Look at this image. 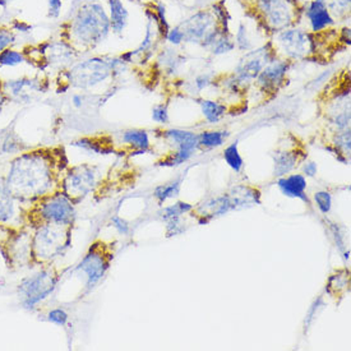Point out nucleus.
Segmentation results:
<instances>
[{
  "mask_svg": "<svg viewBox=\"0 0 351 351\" xmlns=\"http://www.w3.org/2000/svg\"><path fill=\"white\" fill-rule=\"evenodd\" d=\"M69 160L63 145L28 148L10 160L5 180L19 204L34 202L62 191V180Z\"/></svg>",
  "mask_w": 351,
  "mask_h": 351,
  "instance_id": "nucleus-1",
  "label": "nucleus"
},
{
  "mask_svg": "<svg viewBox=\"0 0 351 351\" xmlns=\"http://www.w3.org/2000/svg\"><path fill=\"white\" fill-rule=\"evenodd\" d=\"M110 19L101 1L88 0L60 27V38L78 54L90 53L110 35Z\"/></svg>",
  "mask_w": 351,
  "mask_h": 351,
  "instance_id": "nucleus-2",
  "label": "nucleus"
},
{
  "mask_svg": "<svg viewBox=\"0 0 351 351\" xmlns=\"http://www.w3.org/2000/svg\"><path fill=\"white\" fill-rule=\"evenodd\" d=\"M125 63L119 56H93L71 65L64 71L58 72L56 82L58 93L71 87L80 90H88L105 82L111 77H117L127 69Z\"/></svg>",
  "mask_w": 351,
  "mask_h": 351,
  "instance_id": "nucleus-3",
  "label": "nucleus"
},
{
  "mask_svg": "<svg viewBox=\"0 0 351 351\" xmlns=\"http://www.w3.org/2000/svg\"><path fill=\"white\" fill-rule=\"evenodd\" d=\"M75 206L62 191L21 204L19 223L31 230L45 225H74Z\"/></svg>",
  "mask_w": 351,
  "mask_h": 351,
  "instance_id": "nucleus-4",
  "label": "nucleus"
},
{
  "mask_svg": "<svg viewBox=\"0 0 351 351\" xmlns=\"http://www.w3.org/2000/svg\"><path fill=\"white\" fill-rule=\"evenodd\" d=\"M73 225H45L32 230L28 269L47 267L72 245Z\"/></svg>",
  "mask_w": 351,
  "mask_h": 351,
  "instance_id": "nucleus-5",
  "label": "nucleus"
},
{
  "mask_svg": "<svg viewBox=\"0 0 351 351\" xmlns=\"http://www.w3.org/2000/svg\"><path fill=\"white\" fill-rule=\"evenodd\" d=\"M304 5L300 0H253L250 13L271 38L285 28L298 26L303 19Z\"/></svg>",
  "mask_w": 351,
  "mask_h": 351,
  "instance_id": "nucleus-6",
  "label": "nucleus"
},
{
  "mask_svg": "<svg viewBox=\"0 0 351 351\" xmlns=\"http://www.w3.org/2000/svg\"><path fill=\"white\" fill-rule=\"evenodd\" d=\"M278 58L289 62L313 59L319 53V37L305 28H285L269 38Z\"/></svg>",
  "mask_w": 351,
  "mask_h": 351,
  "instance_id": "nucleus-7",
  "label": "nucleus"
},
{
  "mask_svg": "<svg viewBox=\"0 0 351 351\" xmlns=\"http://www.w3.org/2000/svg\"><path fill=\"white\" fill-rule=\"evenodd\" d=\"M69 268L58 265L36 268V271L22 278L17 287L19 300L25 308L32 309L56 291V287Z\"/></svg>",
  "mask_w": 351,
  "mask_h": 351,
  "instance_id": "nucleus-8",
  "label": "nucleus"
},
{
  "mask_svg": "<svg viewBox=\"0 0 351 351\" xmlns=\"http://www.w3.org/2000/svg\"><path fill=\"white\" fill-rule=\"evenodd\" d=\"M32 230L23 225L0 226V254L12 272L28 269Z\"/></svg>",
  "mask_w": 351,
  "mask_h": 351,
  "instance_id": "nucleus-9",
  "label": "nucleus"
},
{
  "mask_svg": "<svg viewBox=\"0 0 351 351\" xmlns=\"http://www.w3.org/2000/svg\"><path fill=\"white\" fill-rule=\"evenodd\" d=\"M27 59L28 64L34 65L40 71L58 69V72L64 71L73 65L78 58V53L64 40L54 43H45L37 47H28L22 50Z\"/></svg>",
  "mask_w": 351,
  "mask_h": 351,
  "instance_id": "nucleus-10",
  "label": "nucleus"
},
{
  "mask_svg": "<svg viewBox=\"0 0 351 351\" xmlns=\"http://www.w3.org/2000/svg\"><path fill=\"white\" fill-rule=\"evenodd\" d=\"M179 27L184 34V43L199 45L204 49H210L222 32L230 31V28L221 26L211 8L195 12L191 17L184 19Z\"/></svg>",
  "mask_w": 351,
  "mask_h": 351,
  "instance_id": "nucleus-11",
  "label": "nucleus"
},
{
  "mask_svg": "<svg viewBox=\"0 0 351 351\" xmlns=\"http://www.w3.org/2000/svg\"><path fill=\"white\" fill-rule=\"evenodd\" d=\"M115 256V243L97 239L93 241L84 259L75 267V274L84 276V287L93 289L110 267Z\"/></svg>",
  "mask_w": 351,
  "mask_h": 351,
  "instance_id": "nucleus-12",
  "label": "nucleus"
},
{
  "mask_svg": "<svg viewBox=\"0 0 351 351\" xmlns=\"http://www.w3.org/2000/svg\"><path fill=\"white\" fill-rule=\"evenodd\" d=\"M275 56L276 54L274 51L271 40H268L262 47L252 49L250 51L244 53V56H241L239 63L234 69V74L243 84L248 86L256 81L265 65L268 64Z\"/></svg>",
  "mask_w": 351,
  "mask_h": 351,
  "instance_id": "nucleus-13",
  "label": "nucleus"
},
{
  "mask_svg": "<svg viewBox=\"0 0 351 351\" xmlns=\"http://www.w3.org/2000/svg\"><path fill=\"white\" fill-rule=\"evenodd\" d=\"M47 87V80L43 77H19L3 81V88L10 101L28 102L38 93H45Z\"/></svg>",
  "mask_w": 351,
  "mask_h": 351,
  "instance_id": "nucleus-14",
  "label": "nucleus"
},
{
  "mask_svg": "<svg viewBox=\"0 0 351 351\" xmlns=\"http://www.w3.org/2000/svg\"><path fill=\"white\" fill-rule=\"evenodd\" d=\"M291 66V62L275 56L256 78V84L262 93H278V90L285 84L287 74Z\"/></svg>",
  "mask_w": 351,
  "mask_h": 351,
  "instance_id": "nucleus-15",
  "label": "nucleus"
},
{
  "mask_svg": "<svg viewBox=\"0 0 351 351\" xmlns=\"http://www.w3.org/2000/svg\"><path fill=\"white\" fill-rule=\"evenodd\" d=\"M303 17L308 22V31L315 35H321L337 25L324 0H309L304 5Z\"/></svg>",
  "mask_w": 351,
  "mask_h": 351,
  "instance_id": "nucleus-16",
  "label": "nucleus"
},
{
  "mask_svg": "<svg viewBox=\"0 0 351 351\" xmlns=\"http://www.w3.org/2000/svg\"><path fill=\"white\" fill-rule=\"evenodd\" d=\"M21 204L14 198L4 174H0V226L19 225Z\"/></svg>",
  "mask_w": 351,
  "mask_h": 351,
  "instance_id": "nucleus-17",
  "label": "nucleus"
},
{
  "mask_svg": "<svg viewBox=\"0 0 351 351\" xmlns=\"http://www.w3.org/2000/svg\"><path fill=\"white\" fill-rule=\"evenodd\" d=\"M106 3L109 8L108 13L110 19L111 32L121 36L130 23V12L121 0H106Z\"/></svg>",
  "mask_w": 351,
  "mask_h": 351,
  "instance_id": "nucleus-18",
  "label": "nucleus"
},
{
  "mask_svg": "<svg viewBox=\"0 0 351 351\" xmlns=\"http://www.w3.org/2000/svg\"><path fill=\"white\" fill-rule=\"evenodd\" d=\"M278 184L280 189L282 191V193L287 194L289 197L300 198L305 202H308V197L304 193L305 188H306V180H305L304 176L295 174V176L282 178L278 180Z\"/></svg>",
  "mask_w": 351,
  "mask_h": 351,
  "instance_id": "nucleus-19",
  "label": "nucleus"
},
{
  "mask_svg": "<svg viewBox=\"0 0 351 351\" xmlns=\"http://www.w3.org/2000/svg\"><path fill=\"white\" fill-rule=\"evenodd\" d=\"M164 136L174 142L178 148H184L194 152L195 148L199 146L198 136L192 132L182 130H170L164 132Z\"/></svg>",
  "mask_w": 351,
  "mask_h": 351,
  "instance_id": "nucleus-20",
  "label": "nucleus"
},
{
  "mask_svg": "<svg viewBox=\"0 0 351 351\" xmlns=\"http://www.w3.org/2000/svg\"><path fill=\"white\" fill-rule=\"evenodd\" d=\"M201 111L204 114V119L208 123H219L225 117L228 108L219 101L213 100H202L199 102Z\"/></svg>",
  "mask_w": 351,
  "mask_h": 351,
  "instance_id": "nucleus-21",
  "label": "nucleus"
},
{
  "mask_svg": "<svg viewBox=\"0 0 351 351\" xmlns=\"http://www.w3.org/2000/svg\"><path fill=\"white\" fill-rule=\"evenodd\" d=\"M208 50L215 56H226V54H230L231 51H234L235 50V43H234V37H232L230 31L222 32L221 35L216 38L213 47H210Z\"/></svg>",
  "mask_w": 351,
  "mask_h": 351,
  "instance_id": "nucleus-22",
  "label": "nucleus"
},
{
  "mask_svg": "<svg viewBox=\"0 0 351 351\" xmlns=\"http://www.w3.org/2000/svg\"><path fill=\"white\" fill-rule=\"evenodd\" d=\"M182 63V56L180 54L170 47H165L158 56V64L162 66L169 73L176 72Z\"/></svg>",
  "mask_w": 351,
  "mask_h": 351,
  "instance_id": "nucleus-23",
  "label": "nucleus"
},
{
  "mask_svg": "<svg viewBox=\"0 0 351 351\" xmlns=\"http://www.w3.org/2000/svg\"><path fill=\"white\" fill-rule=\"evenodd\" d=\"M324 1L336 22H341L350 17L351 0H324Z\"/></svg>",
  "mask_w": 351,
  "mask_h": 351,
  "instance_id": "nucleus-24",
  "label": "nucleus"
},
{
  "mask_svg": "<svg viewBox=\"0 0 351 351\" xmlns=\"http://www.w3.org/2000/svg\"><path fill=\"white\" fill-rule=\"evenodd\" d=\"M229 133L226 130H211V132H204L198 136L199 146L204 147H220L223 141L228 138Z\"/></svg>",
  "mask_w": 351,
  "mask_h": 351,
  "instance_id": "nucleus-25",
  "label": "nucleus"
},
{
  "mask_svg": "<svg viewBox=\"0 0 351 351\" xmlns=\"http://www.w3.org/2000/svg\"><path fill=\"white\" fill-rule=\"evenodd\" d=\"M234 37V43H235V49L241 50V53H247L253 49V41L250 38V29L248 26L241 22L238 29L235 32V35H232Z\"/></svg>",
  "mask_w": 351,
  "mask_h": 351,
  "instance_id": "nucleus-26",
  "label": "nucleus"
},
{
  "mask_svg": "<svg viewBox=\"0 0 351 351\" xmlns=\"http://www.w3.org/2000/svg\"><path fill=\"white\" fill-rule=\"evenodd\" d=\"M23 63H27V59L21 50L10 47L0 53V66H17Z\"/></svg>",
  "mask_w": 351,
  "mask_h": 351,
  "instance_id": "nucleus-27",
  "label": "nucleus"
},
{
  "mask_svg": "<svg viewBox=\"0 0 351 351\" xmlns=\"http://www.w3.org/2000/svg\"><path fill=\"white\" fill-rule=\"evenodd\" d=\"M296 158L295 154H291V152H282V154H278L276 158H275V162H276V167H275V173L276 176H284L289 173L291 169H294L296 165Z\"/></svg>",
  "mask_w": 351,
  "mask_h": 351,
  "instance_id": "nucleus-28",
  "label": "nucleus"
},
{
  "mask_svg": "<svg viewBox=\"0 0 351 351\" xmlns=\"http://www.w3.org/2000/svg\"><path fill=\"white\" fill-rule=\"evenodd\" d=\"M223 158L232 170H235L237 173L241 171V167H243V158H241V154L238 151V143L237 142L231 143L230 146L225 149Z\"/></svg>",
  "mask_w": 351,
  "mask_h": 351,
  "instance_id": "nucleus-29",
  "label": "nucleus"
},
{
  "mask_svg": "<svg viewBox=\"0 0 351 351\" xmlns=\"http://www.w3.org/2000/svg\"><path fill=\"white\" fill-rule=\"evenodd\" d=\"M17 41V34L12 27H5L1 26L0 27V53L13 47Z\"/></svg>",
  "mask_w": 351,
  "mask_h": 351,
  "instance_id": "nucleus-30",
  "label": "nucleus"
},
{
  "mask_svg": "<svg viewBox=\"0 0 351 351\" xmlns=\"http://www.w3.org/2000/svg\"><path fill=\"white\" fill-rule=\"evenodd\" d=\"M179 183L180 182L178 180L176 183H171V184L169 185H161V186L156 188L155 197L160 201V204L165 202L169 198H173V197L178 195V193H179Z\"/></svg>",
  "mask_w": 351,
  "mask_h": 351,
  "instance_id": "nucleus-31",
  "label": "nucleus"
},
{
  "mask_svg": "<svg viewBox=\"0 0 351 351\" xmlns=\"http://www.w3.org/2000/svg\"><path fill=\"white\" fill-rule=\"evenodd\" d=\"M151 7H152V10H154L156 17H158V23H160V26H161V29H162L164 35L167 36V31L171 27H170L169 21H167V7H165V4H164L162 1H156L155 4L151 3Z\"/></svg>",
  "mask_w": 351,
  "mask_h": 351,
  "instance_id": "nucleus-32",
  "label": "nucleus"
},
{
  "mask_svg": "<svg viewBox=\"0 0 351 351\" xmlns=\"http://www.w3.org/2000/svg\"><path fill=\"white\" fill-rule=\"evenodd\" d=\"M335 147L343 152V155H349L350 152V130H339L335 136Z\"/></svg>",
  "mask_w": 351,
  "mask_h": 351,
  "instance_id": "nucleus-33",
  "label": "nucleus"
},
{
  "mask_svg": "<svg viewBox=\"0 0 351 351\" xmlns=\"http://www.w3.org/2000/svg\"><path fill=\"white\" fill-rule=\"evenodd\" d=\"M192 210V206H189L188 204H184V202H179V204H173V206H170V207H167L165 210H164V219L165 220H174V219H178L180 215H183V213H188V211H191Z\"/></svg>",
  "mask_w": 351,
  "mask_h": 351,
  "instance_id": "nucleus-34",
  "label": "nucleus"
},
{
  "mask_svg": "<svg viewBox=\"0 0 351 351\" xmlns=\"http://www.w3.org/2000/svg\"><path fill=\"white\" fill-rule=\"evenodd\" d=\"M165 40H167L170 45L179 47V45H182L184 43V34H183L182 28L179 27V26H176V27H171L167 31Z\"/></svg>",
  "mask_w": 351,
  "mask_h": 351,
  "instance_id": "nucleus-35",
  "label": "nucleus"
},
{
  "mask_svg": "<svg viewBox=\"0 0 351 351\" xmlns=\"http://www.w3.org/2000/svg\"><path fill=\"white\" fill-rule=\"evenodd\" d=\"M315 202L318 208L324 213H330L331 210V204H332V199H331V195L327 192H318L315 195Z\"/></svg>",
  "mask_w": 351,
  "mask_h": 351,
  "instance_id": "nucleus-36",
  "label": "nucleus"
},
{
  "mask_svg": "<svg viewBox=\"0 0 351 351\" xmlns=\"http://www.w3.org/2000/svg\"><path fill=\"white\" fill-rule=\"evenodd\" d=\"M152 119L156 121L158 124H167L169 121V112H167V108L164 104L156 105L152 109Z\"/></svg>",
  "mask_w": 351,
  "mask_h": 351,
  "instance_id": "nucleus-37",
  "label": "nucleus"
},
{
  "mask_svg": "<svg viewBox=\"0 0 351 351\" xmlns=\"http://www.w3.org/2000/svg\"><path fill=\"white\" fill-rule=\"evenodd\" d=\"M213 84V78L211 74H199L194 78V86H195L197 91H204V88H207L210 84Z\"/></svg>",
  "mask_w": 351,
  "mask_h": 351,
  "instance_id": "nucleus-38",
  "label": "nucleus"
},
{
  "mask_svg": "<svg viewBox=\"0 0 351 351\" xmlns=\"http://www.w3.org/2000/svg\"><path fill=\"white\" fill-rule=\"evenodd\" d=\"M47 16L50 19H58L60 16L63 1L62 0H47Z\"/></svg>",
  "mask_w": 351,
  "mask_h": 351,
  "instance_id": "nucleus-39",
  "label": "nucleus"
},
{
  "mask_svg": "<svg viewBox=\"0 0 351 351\" xmlns=\"http://www.w3.org/2000/svg\"><path fill=\"white\" fill-rule=\"evenodd\" d=\"M49 321L53 322V324H60V326H64L68 321V315L65 313L63 309H54L49 313Z\"/></svg>",
  "mask_w": 351,
  "mask_h": 351,
  "instance_id": "nucleus-40",
  "label": "nucleus"
},
{
  "mask_svg": "<svg viewBox=\"0 0 351 351\" xmlns=\"http://www.w3.org/2000/svg\"><path fill=\"white\" fill-rule=\"evenodd\" d=\"M112 223H114L115 229L119 231V232H121V234H127V232L130 231L128 223L124 221L123 219H121V217H114V219H112Z\"/></svg>",
  "mask_w": 351,
  "mask_h": 351,
  "instance_id": "nucleus-41",
  "label": "nucleus"
},
{
  "mask_svg": "<svg viewBox=\"0 0 351 351\" xmlns=\"http://www.w3.org/2000/svg\"><path fill=\"white\" fill-rule=\"evenodd\" d=\"M72 102H73V105L75 108H82L84 104V95H81V93H75V95H73V97H72Z\"/></svg>",
  "mask_w": 351,
  "mask_h": 351,
  "instance_id": "nucleus-42",
  "label": "nucleus"
},
{
  "mask_svg": "<svg viewBox=\"0 0 351 351\" xmlns=\"http://www.w3.org/2000/svg\"><path fill=\"white\" fill-rule=\"evenodd\" d=\"M304 173L308 176H315L317 173V165L315 162H308L304 167Z\"/></svg>",
  "mask_w": 351,
  "mask_h": 351,
  "instance_id": "nucleus-43",
  "label": "nucleus"
},
{
  "mask_svg": "<svg viewBox=\"0 0 351 351\" xmlns=\"http://www.w3.org/2000/svg\"><path fill=\"white\" fill-rule=\"evenodd\" d=\"M5 4H10V3H12V1H16V0H3Z\"/></svg>",
  "mask_w": 351,
  "mask_h": 351,
  "instance_id": "nucleus-44",
  "label": "nucleus"
}]
</instances>
